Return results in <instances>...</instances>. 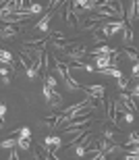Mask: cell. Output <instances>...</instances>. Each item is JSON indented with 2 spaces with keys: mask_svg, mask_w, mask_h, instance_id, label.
<instances>
[{
  "mask_svg": "<svg viewBox=\"0 0 139 160\" xmlns=\"http://www.w3.org/2000/svg\"><path fill=\"white\" fill-rule=\"evenodd\" d=\"M116 81H118V89H121V92H127V89H129V79L125 77V75H122V77H118Z\"/></svg>",
  "mask_w": 139,
  "mask_h": 160,
  "instance_id": "16",
  "label": "cell"
},
{
  "mask_svg": "<svg viewBox=\"0 0 139 160\" xmlns=\"http://www.w3.org/2000/svg\"><path fill=\"white\" fill-rule=\"evenodd\" d=\"M125 52H127V56L133 60V62H137V52H135V50H125Z\"/></svg>",
  "mask_w": 139,
  "mask_h": 160,
  "instance_id": "22",
  "label": "cell"
},
{
  "mask_svg": "<svg viewBox=\"0 0 139 160\" xmlns=\"http://www.w3.org/2000/svg\"><path fill=\"white\" fill-rule=\"evenodd\" d=\"M91 160H108V154H104V152H96Z\"/></svg>",
  "mask_w": 139,
  "mask_h": 160,
  "instance_id": "21",
  "label": "cell"
},
{
  "mask_svg": "<svg viewBox=\"0 0 139 160\" xmlns=\"http://www.w3.org/2000/svg\"><path fill=\"white\" fill-rule=\"evenodd\" d=\"M91 54H93V56H98V54H106V56H118V50H116V48H110V46H98V48H93V50H91Z\"/></svg>",
  "mask_w": 139,
  "mask_h": 160,
  "instance_id": "6",
  "label": "cell"
},
{
  "mask_svg": "<svg viewBox=\"0 0 139 160\" xmlns=\"http://www.w3.org/2000/svg\"><path fill=\"white\" fill-rule=\"evenodd\" d=\"M42 8H44V6L40 4V2H33V4H27V12H29V17H31V15H40V12H42Z\"/></svg>",
  "mask_w": 139,
  "mask_h": 160,
  "instance_id": "13",
  "label": "cell"
},
{
  "mask_svg": "<svg viewBox=\"0 0 139 160\" xmlns=\"http://www.w3.org/2000/svg\"><path fill=\"white\" fill-rule=\"evenodd\" d=\"M91 60H93V69H98V71L112 67V56H106V54H98V56H93Z\"/></svg>",
  "mask_w": 139,
  "mask_h": 160,
  "instance_id": "3",
  "label": "cell"
},
{
  "mask_svg": "<svg viewBox=\"0 0 139 160\" xmlns=\"http://www.w3.org/2000/svg\"><path fill=\"white\" fill-rule=\"evenodd\" d=\"M122 119H125V123L127 125H131L135 121V112H129V110H125V112H122Z\"/></svg>",
  "mask_w": 139,
  "mask_h": 160,
  "instance_id": "17",
  "label": "cell"
},
{
  "mask_svg": "<svg viewBox=\"0 0 139 160\" xmlns=\"http://www.w3.org/2000/svg\"><path fill=\"white\" fill-rule=\"evenodd\" d=\"M17 137H23V139H31V129H29V127H19Z\"/></svg>",
  "mask_w": 139,
  "mask_h": 160,
  "instance_id": "15",
  "label": "cell"
},
{
  "mask_svg": "<svg viewBox=\"0 0 139 160\" xmlns=\"http://www.w3.org/2000/svg\"><path fill=\"white\" fill-rule=\"evenodd\" d=\"M125 160H139L137 152H129V154H125Z\"/></svg>",
  "mask_w": 139,
  "mask_h": 160,
  "instance_id": "24",
  "label": "cell"
},
{
  "mask_svg": "<svg viewBox=\"0 0 139 160\" xmlns=\"http://www.w3.org/2000/svg\"><path fill=\"white\" fill-rule=\"evenodd\" d=\"M137 73H139V65H137V62H133V69H131V75H133L131 79H133V81H137Z\"/></svg>",
  "mask_w": 139,
  "mask_h": 160,
  "instance_id": "20",
  "label": "cell"
},
{
  "mask_svg": "<svg viewBox=\"0 0 139 160\" xmlns=\"http://www.w3.org/2000/svg\"><path fill=\"white\" fill-rule=\"evenodd\" d=\"M25 73H27V79H29V81H36L37 75H40V69L31 65V67H27V69H25Z\"/></svg>",
  "mask_w": 139,
  "mask_h": 160,
  "instance_id": "12",
  "label": "cell"
},
{
  "mask_svg": "<svg viewBox=\"0 0 139 160\" xmlns=\"http://www.w3.org/2000/svg\"><path fill=\"white\" fill-rule=\"evenodd\" d=\"M44 98H46V102H48V108H58L62 104V96L58 94V89L48 88L46 83H44Z\"/></svg>",
  "mask_w": 139,
  "mask_h": 160,
  "instance_id": "1",
  "label": "cell"
},
{
  "mask_svg": "<svg viewBox=\"0 0 139 160\" xmlns=\"http://www.w3.org/2000/svg\"><path fill=\"white\" fill-rule=\"evenodd\" d=\"M8 69H4V67H0V79H4V77H8Z\"/></svg>",
  "mask_w": 139,
  "mask_h": 160,
  "instance_id": "26",
  "label": "cell"
},
{
  "mask_svg": "<svg viewBox=\"0 0 139 160\" xmlns=\"http://www.w3.org/2000/svg\"><path fill=\"white\" fill-rule=\"evenodd\" d=\"M8 160H19V152H17V148H12V150H11V154H8Z\"/></svg>",
  "mask_w": 139,
  "mask_h": 160,
  "instance_id": "23",
  "label": "cell"
},
{
  "mask_svg": "<svg viewBox=\"0 0 139 160\" xmlns=\"http://www.w3.org/2000/svg\"><path fill=\"white\" fill-rule=\"evenodd\" d=\"M52 17H54V12L50 11L48 15H44V17L40 19V21H37L33 27H31V31H37V33H44V31H48V25H50V19H52Z\"/></svg>",
  "mask_w": 139,
  "mask_h": 160,
  "instance_id": "4",
  "label": "cell"
},
{
  "mask_svg": "<svg viewBox=\"0 0 139 160\" xmlns=\"http://www.w3.org/2000/svg\"><path fill=\"white\" fill-rule=\"evenodd\" d=\"M0 62H2V65H8L11 71H15V56H12L8 50H2V48H0Z\"/></svg>",
  "mask_w": 139,
  "mask_h": 160,
  "instance_id": "8",
  "label": "cell"
},
{
  "mask_svg": "<svg viewBox=\"0 0 139 160\" xmlns=\"http://www.w3.org/2000/svg\"><path fill=\"white\" fill-rule=\"evenodd\" d=\"M71 6H75V8H85V11H96L98 2H93V0H75V2H71Z\"/></svg>",
  "mask_w": 139,
  "mask_h": 160,
  "instance_id": "7",
  "label": "cell"
},
{
  "mask_svg": "<svg viewBox=\"0 0 139 160\" xmlns=\"http://www.w3.org/2000/svg\"><path fill=\"white\" fill-rule=\"evenodd\" d=\"M129 142L133 143V146H137V131H133V133L129 135Z\"/></svg>",
  "mask_w": 139,
  "mask_h": 160,
  "instance_id": "25",
  "label": "cell"
},
{
  "mask_svg": "<svg viewBox=\"0 0 139 160\" xmlns=\"http://www.w3.org/2000/svg\"><path fill=\"white\" fill-rule=\"evenodd\" d=\"M0 129H2V123H0Z\"/></svg>",
  "mask_w": 139,
  "mask_h": 160,
  "instance_id": "27",
  "label": "cell"
},
{
  "mask_svg": "<svg viewBox=\"0 0 139 160\" xmlns=\"http://www.w3.org/2000/svg\"><path fill=\"white\" fill-rule=\"evenodd\" d=\"M4 117H6V104H0V123L4 125Z\"/></svg>",
  "mask_w": 139,
  "mask_h": 160,
  "instance_id": "19",
  "label": "cell"
},
{
  "mask_svg": "<svg viewBox=\"0 0 139 160\" xmlns=\"http://www.w3.org/2000/svg\"><path fill=\"white\" fill-rule=\"evenodd\" d=\"M98 73H102V75H108V77H114V79L122 77V73H121V69H118V67H108V69H102V71H98Z\"/></svg>",
  "mask_w": 139,
  "mask_h": 160,
  "instance_id": "10",
  "label": "cell"
},
{
  "mask_svg": "<svg viewBox=\"0 0 139 160\" xmlns=\"http://www.w3.org/2000/svg\"><path fill=\"white\" fill-rule=\"evenodd\" d=\"M135 17H137V2H129V4H127V19H125V23H133Z\"/></svg>",
  "mask_w": 139,
  "mask_h": 160,
  "instance_id": "9",
  "label": "cell"
},
{
  "mask_svg": "<svg viewBox=\"0 0 139 160\" xmlns=\"http://www.w3.org/2000/svg\"><path fill=\"white\" fill-rule=\"evenodd\" d=\"M17 150H31V139L17 137Z\"/></svg>",
  "mask_w": 139,
  "mask_h": 160,
  "instance_id": "14",
  "label": "cell"
},
{
  "mask_svg": "<svg viewBox=\"0 0 139 160\" xmlns=\"http://www.w3.org/2000/svg\"><path fill=\"white\" fill-rule=\"evenodd\" d=\"M0 148H2V150H12V148H17V137H6L4 142H0Z\"/></svg>",
  "mask_w": 139,
  "mask_h": 160,
  "instance_id": "11",
  "label": "cell"
},
{
  "mask_svg": "<svg viewBox=\"0 0 139 160\" xmlns=\"http://www.w3.org/2000/svg\"><path fill=\"white\" fill-rule=\"evenodd\" d=\"M19 31H21V27H17V25H4V27H0V38H15L19 36Z\"/></svg>",
  "mask_w": 139,
  "mask_h": 160,
  "instance_id": "5",
  "label": "cell"
},
{
  "mask_svg": "<svg viewBox=\"0 0 139 160\" xmlns=\"http://www.w3.org/2000/svg\"><path fill=\"white\" fill-rule=\"evenodd\" d=\"M42 148H44V152H48V154H54V152H56L58 148H62V137H58V135L44 137Z\"/></svg>",
  "mask_w": 139,
  "mask_h": 160,
  "instance_id": "2",
  "label": "cell"
},
{
  "mask_svg": "<svg viewBox=\"0 0 139 160\" xmlns=\"http://www.w3.org/2000/svg\"><path fill=\"white\" fill-rule=\"evenodd\" d=\"M75 154H77L79 158H83V156L87 154V148H83V146H77V148H75Z\"/></svg>",
  "mask_w": 139,
  "mask_h": 160,
  "instance_id": "18",
  "label": "cell"
}]
</instances>
